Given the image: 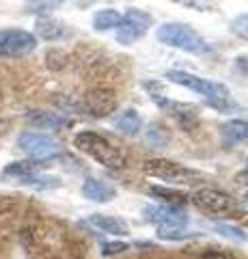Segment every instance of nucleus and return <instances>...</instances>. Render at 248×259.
I'll list each match as a JSON object with an SVG mask.
<instances>
[{
	"mask_svg": "<svg viewBox=\"0 0 248 259\" xmlns=\"http://www.w3.org/2000/svg\"><path fill=\"white\" fill-rule=\"evenodd\" d=\"M76 147L91 156L93 160H97L100 164H104L106 168H115V171H121L125 168V156L119 151L113 143H108L104 136L95 134V132H80L74 139Z\"/></svg>",
	"mask_w": 248,
	"mask_h": 259,
	"instance_id": "obj_1",
	"label": "nucleus"
},
{
	"mask_svg": "<svg viewBox=\"0 0 248 259\" xmlns=\"http://www.w3.org/2000/svg\"><path fill=\"white\" fill-rule=\"evenodd\" d=\"M166 78L171 80V82L179 84V87H186L190 91H194L199 95H203L207 102L212 104V106L220 108L225 106L229 102V89L220 82H212V80H205V78H199L194 74H188V71H179V69H173L166 74Z\"/></svg>",
	"mask_w": 248,
	"mask_h": 259,
	"instance_id": "obj_2",
	"label": "nucleus"
},
{
	"mask_svg": "<svg viewBox=\"0 0 248 259\" xmlns=\"http://www.w3.org/2000/svg\"><path fill=\"white\" fill-rule=\"evenodd\" d=\"M158 39L171 48H179L186 52H194V54H205L210 52V46L205 44V39L199 32L192 30L188 24H164L158 28Z\"/></svg>",
	"mask_w": 248,
	"mask_h": 259,
	"instance_id": "obj_3",
	"label": "nucleus"
},
{
	"mask_svg": "<svg viewBox=\"0 0 248 259\" xmlns=\"http://www.w3.org/2000/svg\"><path fill=\"white\" fill-rule=\"evenodd\" d=\"M194 203L199 207H203L205 212L212 214H220V216H237L242 214V207H239L237 201L231 197V194L222 192V190H214V188H201L192 194Z\"/></svg>",
	"mask_w": 248,
	"mask_h": 259,
	"instance_id": "obj_4",
	"label": "nucleus"
},
{
	"mask_svg": "<svg viewBox=\"0 0 248 259\" xmlns=\"http://www.w3.org/2000/svg\"><path fill=\"white\" fill-rule=\"evenodd\" d=\"M151 22H154V18H151L149 13L140 11V9H130L125 15H121V22H119V26H117V39L125 46L138 41L149 30Z\"/></svg>",
	"mask_w": 248,
	"mask_h": 259,
	"instance_id": "obj_5",
	"label": "nucleus"
},
{
	"mask_svg": "<svg viewBox=\"0 0 248 259\" xmlns=\"http://www.w3.org/2000/svg\"><path fill=\"white\" fill-rule=\"evenodd\" d=\"M37 48V37L28 30H0V56H24Z\"/></svg>",
	"mask_w": 248,
	"mask_h": 259,
	"instance_id": "obj_6",
	"label": "nucleus"
},
{
	"mask_svg": "<svg viewBox=\"0 0 248 259\" xmlns=\"http://www.w3.org/2000/svg\"><path fill=\"white\" fill-rule=\"evenodd\" d=\"M145 173L151 177H160V180H166V182H190L199 177L194 171H190L183 164H177L173 160H147L145 162Z\"/></svg>",
	"mask_w": 248,
	"mask_h": 259,
	"instance_id": "obj_7",
	"label": "nucleus"
},
{
	"mask_svg": "<svg viewBox=\"0 0 248 259\" xmlns=\"http://www.w3.org/2000/svg\"><path fill=\"white\" fill-rule=\"evenodd\" d=\"M18 145L20 149H24L28 156H33L37 160H47L61 151V145L52 136H45L39 132H24L18 139Z\"/></svg>",
	"mask_w": 248,
	"mask_h": 259,
	"instance_id": "obj_8",
	"label": "nucleus"
},
{
	"mask_svg": "<svg viewBox=\"0 0 248 259\" xmlns=\"http://www.w3.org/2000/svg\"><path fill=\"white\" fill-rule=\"evenodd\" d=\"M147 223H154L160 227H186L188 225V216L183 209L179 207H171V205H149L142 209Z\"/></svg>",
	"mask_w": 248,
	"mask_h": 259,
	"instance_id": "obj_9",
	"label": "nucleus"
},
{
	"mask_svg": "<svg viewBox=\"0 0 248 259\" xmlns=\"http://www.w3.org/2000/svg\"><path fill=\"white\" fill-rule=\"evenodd\" d=\"M154 100L156 104L162 110H166L169 115L177 121V123L183 127V130H190L196 125V108L194 106H190V104H181V102H173V100H164L162 95H154Z\"/></svg>",
	"mask_w": 248,
	"mask_h": 259,
	"instance_id": "obj_10",
	"label": "nucleus"
},
{
	"mask_svg": "<svg viewBox=\"0 0 248 259\" xmlns=\"http://www.w3.org/2000/svg\"><path fill=\"white\" fill-rule=\"evenodd\" d=\"M80 108L93 117H106L117 108V97L106 91H95V93L86 95V100Z\"/></svg>",
	"mask_w": 248,
	"mask_h": 259,
	"instance_id": "obj_11",
	"label": "nucleus"
},
{
	"mask_svg": "<svg viewBox=\"0 0 248 259\" xmlns=\"http://www.w3.org/2000/svg\"><path fill=\"white\" fill-rule=\"evenodd\" d=\"M82 194L86 199H91V201H97V203H106V201L115 199L117 192H115L113 186H108L106 182L89 177V180L84 182V186H82Z\"/></svg>",
	"mask_w": 248,
	"mask_h": 259,
	"instance_id": "obj_12",
	"label": "nucleus"
},
{
	"mask_svg": "<svg viewBox=\"0 0 248 259\" xmlns=\"http://www.w3.org/2000/svg\"><path fill=\"white\" fill-rule=\"evenodd\" d=\"M28 123L35 127H45V130H59V127H67L71 125V121L57 112H41V110H33L28 112Z\"/></svg>",
	"mask_w": 248,
	"mask_h": 259,
	"instance_id": "obj_13",
	"label": "nucleus"
},
{
	"mask_svg": "<svg viewBox=\"0 0 248 259\" xmlns=\"http://www.w3.org/2000/svg\"><path fill=\"white\" fill-rule=\"evenodd\" d=\"M41 166L43 164H39V162H35V160L11 162L9 166L3 168L0 177H3V180H18V182H22V180H26V177H30V175H37Z\"/></svg>",
	"mask_w": 248,
	"mask_h": 259,
	"instance_id": "obj_14",
	"label": "nucleus"
},
{
	"mask_svg": "<svg viewBox=\"0 0 248 259\" xmlns=\"http://www.w3.org/2000/svg\"><path fill=\"white\" fill-rule=\"evenodd\" d=\"M35 28H37V35L45 39V41H57V39L61 37H65L67 35V26L63 22L59 20H54V18H39L37 24H35Z\"/></svg>",
	"mask_w": 248,
	"mask_h": 259,
	"instance_id": "obj_15",
	"label": "nucleus"
},
{
	"mask_svg": "<svg viewBox=\"0 0 248 259\" xmlns=\"http://www.w3.org/2000/svg\"><path fill=\"white\" fill-rule=\"evenodd\" d=\"M89 221H91V225H95L97 229L106 231V233H115V236H125V233H127V225L123 221H119V218H115V216L93 214Z\"/></svg>",
	"mask_w": 248,
	"mask_h": 259,
	"instance_id": "obj_16",
	"label": "nucleus"
},
{
	"mask_svg": "<svg viewBox=\"0 0 248 259\" xmlns=\"http://www.w3.org/2000/svg\"><path fill=\"white\" fill-rule=\"evenodd\" d=\"M222 136L229 143H248V121L233 119L222 125Z\"/></svg>",
	"mask_w": 248,
	"mask_h": 259,
	"instance_id": "obj_17",
	"label": "nucleus"
},
{
	"mask_svg": "<svg viewBox=\"0 0 248 259\" xmlns=\"http://www.w3.org/2000/svg\"><path fill=\"white\" fill-rule=\"evenodd\" d=\"M115 125H117V130H121L123 134L134 136V134H138V132H140L142 121H140V117H138V112H136V110H125L123 115H119V117H117Z\"/></svg>",
	"mask_w": 248,
	"mask_h": 259,
	"instance_id": "obj_18",
	"label": "nucleus"
},
{
	"mask_svg": "<svg viewBox=\"0 0 248 259\" xmlns=\"http://www.w3.org/2000/svg\"><path fill=\"white\" fill-rule=\"evenodd\" d=\"M121 22V13L115 11V9H104V11H97L93 15V26L95 30H110L119 26Z\"/></svg>",
	"mask_w": 248,
	"mask_h": 259,
	"instance_id": "obj_19",
	"label": "nucleus"
},
{
	"mask_svg": "<svg viewBox=\"0 0 248 259\" xmlns=\"http://www.w3.org/2000/svg\"><path fill=\"white\" fill-rule=\"evenodd\" d=\"M149 192L154 194V197L158 199H164L166 203H169L171 207H177V205H183L186 203V194H183L181 190H173V188H162V186H151Z\"/></svg>",
	"mask_w": 248,
	"mask_h": 259,
	"instance_id": "obj_20",
	"label": "nucleus"
},
{
	"mask_svg": "<svg viewBox=\"0 0 248 259\" xmlns=\"http://www.w3.org/2000/svg\"><path fill=\"white\" fill-rule=\"evenodd\" d=\"M194 231H186L181 227H160L158 229V238L162 240H171V242H179V240H190L194 238Z\"/></svg>",
	"mask_w": 248,
	"mask_h": 259,
	"instance_id": "obj_21",
	"label": "nucleus"
},
{
	"mask_svg": "<svg viewBox=\"0 0 248 259\" xmlns=\"http://www.w3.org/2000/svg\"><path fill=\"white\" fill-rule=\"evenodd\" d=\"M20 184L33 186V188H39V190H47V188H59V186H61L59 177H50V175H30V177H26V180H22Z\"/></svg>",
	"mask_w": 248,
	"mask_h": 259,
	"instance_id": "obj_22",
	"label": "nucleus"
},
{
	"mask_svg": "<svg viewBox=\"0 0 248 259\" xmlns=\"http://www.w3.org/2000/svg\"><path fill=\"white\" fill-rule=\"evenodd\" d=\"M214 229L220 233V236H225L229 240H235V242H246L248 236H246V231L242 229H237V227H231V225H225V223H216L214 225Z\"/></svg>",
	"mask_w": 248,
	"mask_h": 259,
	"instance_id": "obj_23",
	"label": "nucleus"
},
{
	"mask_svg": "<svg viewBox=\"0 0 248 259\" xmlns=\"http://www.w3.org/2000/svg\"><path fill=\"white\" fill-rule=\"evenodd\" d=\"M186 9H192V11H214V3L212 0H173Z\"/></svg>",
	"mask_w": 248,
	"mask_h": 259,
	"instance_id": "obj_24",
	"label": "nucleus"
},
{
	"mask_svg": "<svg viewBox=\"0 0 248 259\" xmlns=\"http://www.w3.org/2000/svg\"><path fill=\"white\" fill-rule=\"evenodd\" d=\"M125 250H130L127 242H104L102 244V255L104 257H113V255H121Z\"/></svg>",
	"mask_w": 248,
	"mask_h": 259,
	"instance_id": "obj_25",
	"label": "nucleus"
},
{
	"mask_svg": "<svg viewBox=\"0 0 248 259\" xmlns=\"http://www.w3.org/2000/svg\"><path fill=\"white\" fill-rule=\"evenodd\" d=\"M147 141L154 143V145H166L169 143V134H166V130H162L160 125H151L147 130Z\"/></svg>",
	"mask_w": 248,
	"mask_h": 259,
	"instance_id": "obj_26",
	"label": "nucleus"
},
{
	"mask_svg": "<svg viewBox=\"0 0 248 259\" xmlns=\"http://www.w3.org/2000/svg\"><path fill=\"white\" fill-rule=\"evenodd\" d=\"M61 3L63 0H28V11H50Z\"/></svg>",
	"mask_w": 248,
	"mask_h": 259,
	"instance_id": "obj_27",
	"label": "nucleus"
},
{
	"mask_svg": "<svg viewBox=\"0 0 248 259\" xmlns=\"http://www.w3.org/2000/svg\"><path fill=\"white\" fill-rule=\"evenodd\" d=\"M231 30H233L235 35L248 39V15H239V18H235L233 22H231Z\"/></svg>",
	"mask_w": 248,
	"mask_h": 259,
	"instance_id": "obj_28",
	"label": "nucleus"
},
{
	"mask_svg": "<svg viewBox=\"0 0 248 259\" xmlns=\"http://www.w3.org/2000/svg\"><path fill=\"white\" fill-rule=\"evenodd\" d=\"M237 63V67L244 71V74H248V56H239V59L235 61Z\"/></svg>",
	"mask_w": 248,
	"mask_h": 259,
	"instance_id": "obj_29",
	"label": "nucleus"
},
{
	"mask_svg": "<svg viewBox=\"0 0 248 259\" xmlns=\"http://www.w3.org/2000/svg\"><path fill=\"white\" fill-rule=\"evenodd\" d=\"M201 259H227L222 253H218V250H210V253H205Z\"/></svg>",
	"mask_w": 248,
	"mask_h": 259,
	"instance_id": "obj_30",
	"label": "nucleus"
}]
</instances>
